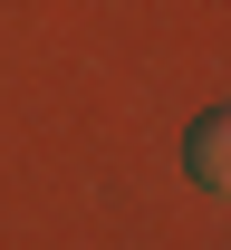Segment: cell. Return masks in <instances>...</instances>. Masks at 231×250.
Returning a JSON list of instances; mask_svg holds the SVG:
<instances>
[{"instance_id":"obj_1","label":"cell","mask_w":231,"mask_h":250,"mask_svg":"<svg viewBox=\"0 0 231 250\" xmlns=\"http://www.w3.org/2000/svg\"><path fill=\"white\" fill-rule=\"evenodd\" d=\"M183 173H193L202 192H231V116H202L193 145H183Z\"/></svg>"}]
</instances>
